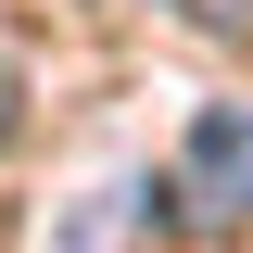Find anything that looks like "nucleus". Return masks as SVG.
Here are the masks:
<instances>
[{
	"label": "nucleus",
	"instance_id": "nucleus-2",
	"mask_svg": "<svg viewBox=\"0 0 253 253\" xmlns=\"http://www.w3.org/2000/svg\"><path fill=\"white\" fill-rule=\"evenodd\" d=\"M190 13H203V26H253V0H190Z\"/></svg>",
	"mask_w": 253,
	"mask_h": 253
},
{
	"label": "nucleus",
	"instance_id": "nucleus-3",
	"mask_svg": "<svg viewBox=\"0 0 253 253\" xmlns=\"http://www.w3.org/2000/svg\"><path fill=\"white\" fill-rule=\"evenodd\" d=\"M0 139H13V76H0Z\"/></svg>",
	"mask_w": 253,
	"mask_h": 253
},
{
	"label": "nucleus",
	"instance_id": "nucleus-1",
	"mask_svg": "<svg viewBox=\"0 0 253 253\" xmlns=\"http://www.w3.org/2000/svg\"><path fill=\"white\" fill-rule=\"evenodd\" d=\"M165 203H177L190 228H253V101H203L177 139V177H165Z\"/></svg>",
	"mask_w": 253,
	"mask_h": 253
}]
</instances>
